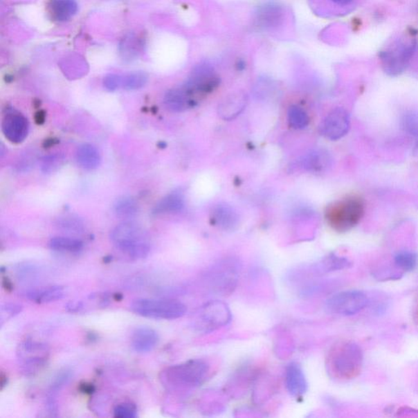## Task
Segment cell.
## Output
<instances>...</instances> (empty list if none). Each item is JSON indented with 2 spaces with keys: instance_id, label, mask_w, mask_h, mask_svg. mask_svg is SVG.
Instances as JSON below:
<instances>
[{
  "instance_id": "7a4b0ae2",
  "label": "cell",
  "mask_w": 418,
  "mask_h": 418,
  "mask_svg": "<svg viewBox=\"0 0 418 418\" xmlns=\"http://www.w3.org/2000/svg\"><path fill=\"white\" fill-rule=\"evenodd\" d=\"M210 371L209 363L201 358H194L163 370L160 379L167 389L185 392L201 386Z\"/></svg>"
},
{
  "instance_id": "8d00e7d4",
  "label": "cell",
  "mask_w": 418,
  "mask_h": 418,
  "mask_svg": "<svg viewBox=\"0 0 418 418\" xmlns=\"http://www.w3.org/2000/svg\"><path fill=\"white\" fill-rule=\"evenodd\" d=\"M331 1L338 4V6H348V4L352 3L354 0H331Z\"/></svg>"
},
{
  "instance_id": "d590c367",
  "label": "cell",
  "mask_w": 418,
  "mask_h": 418,
  "mask_svg": "<svg viewBox=\"0 0 418 418\" xmlns=\"http://www.w3.org/2000/svg\"><path fill=\"white\" fill-rule=\"evenodd\" d=\"M80 390L84 394H91L95 392V386L90 383H84L80 385Z\"/></svg>"
},
{
  "instance_id": "e0dca14e",
  "label": "cell",
  "mask_w": 418,
  "mask_h": 418,
  "mask_svg": "<svg viewBox=\"0 0 418 418\" xmlns=\"http://www.w3.org/2000/svg\"><path fill=\"white\" fill-rule=\"evenodd\" d=\"M247 103L246 95L239 93L229 95L218 104V116L226 121L233 120L244 111Z\"/></svg>"
},
{
  "instance_id": "3957f363",
  "label": "cell",
  "mask_w": 418,
  "mask_h": 418,
  "mask_svg": "<svg viewBox=\"0 0 418 418\" xmlns=\"http://www.w3.org/2000/svg\"><path fill=\"white\" fill-rule=\"evenodd\" d=\"M111 240L115 247L133 260H142L151 252L148 235L142 226L126 221L111 231Z\"/></svg>"
},
{
  "instance_id": "f35d334b",
  "label": "cell",
  "mask_w": 418,
  "mask_h": 418,
  "mask_svg": "<svg viewBox=\"0 0 418 418\" xmlns=\"http://www.w3.org/2000/svg\"><path fill=\"white\" fill-rule=\"evenodd\" d=\"M413 154H415L416 157H418V140L415 145V149H413Z\"/></svg>"
},
{
  "instance_id": "5bb4252c",
  "label": "cell",
  "mask_w": 418,
  "mask_h": 418,
  "mask_svg": "<svg viewBox=\"0 0 418 418\" xmlns=\"http://www.w3.org/2000/svg\"><path fill=\"white\" fill-rule=\"evenodd\" d=\"M331 165H333V158L325 149H312L298 161L299 169L314 174H321L328 171Z\"/></svg>"
},
{
  "instance_id": "ab89813d",
  "label": "cell",
  "mask_w": 418,
  "mask_h": 418,
  "mask_svg": "<svg viewBox=\"0 0 418 418\" xmlns=\"http://www.w3.org/2000/svg\"><path fill=\"white\" fill-rule=\"evenodd\" d=\"M417 315H418V311H417Z\"/></svg>"
},
{
  "instance_id": "f1b7e54d",
  "label": "cell",
  "mask_w": 418,
  "mask_h": 418,
  "mask_svg": "<svg viewBox=\"0 0 418 418\" xmlns=\"http://www.w3.org/2000/svg\"><path fill=\"white\" fill-rule=\"evenodd\" d=\"M73 376V372L71 370L65 369L57 372L55 378L52 381V384L50 385V397H53V394L58 392L59 390H62L69 383Z\"/></svg>"
},
{
  "instance_id": "5b68a950",
  "label": "cell",
  "mask_w": 418,
  "mask_h": 418,
  "mask_svg": "<svg viewBox=\"0 0 418 418\" xmlns=\"http://www.w3.org/2000/svg\"><path fill=\"white\" fill-rule=\"evenodd\" d=\"M131 311L145 318L154 320H176L185 315L184 303L172 299L139 298L131 302Z\"/></svg>"
},
{
  "instance_id": "9a60e30c",
  "label": "cell",
  "mask_w": 418,
  "mask_h": 418,
  "mask_svg": "<svg viewBox=\"0 0 418 418\" xmlns=\"http://www.w3.org/2000/svg\"><path fill=\"white\" fill-rule=\"evenodd\" d=\"M285 385L291 397L302 399L307 392L308 383L302 367L297 362L290 363L285 370Z\"/></svg>"
},
{
  "instance_id": "44dd1931",
  "label": "cell",
  "mask_w": 418,
  "mask_h": 418,
  "mask_svg": "<svg viewBox=\"0 0 418 418\" xmlns=\"http://www.w3.org/2000/svg\"><path fill=\"white\" fill-rule=\"evenodd\" d=\"M78 11V4L75 0H51L48 3V12L52 19L56 21L70 20Z\"/></svg>"
},
{
  "instance_id": "7c38bea8",
  "label": "cell",
  "mask_w": 418,
  "mask_h": 418,
  "mask_svg": "<svg viewBox=\"0 0 418 418\" xmlns=\"http://www.w3.org/2000/svg\"><path fill=\"white\" fill-rule=\"evenodd\" d=\"M201 98L183 84L179 88L172 89L165 94L163 102L170 111L183 112L197 106Z\"/></svg>"
},
{
  "instance_id": "9c48e42d",
  "label": "cell",
  "mask_w": 418,
  "mask_h": 418,
  "mask_svg": "<svg viewBox=\"0 0 418 418\" xmlns=\"http://www.w3.org/2000/svg\"><path fill=\"white\" fill-rule=\"evenodd\" d=\"M206 279L209 287L217 293H230L238 281V263L233 259H226L213 266Z\"/></svg>"
},
{
  "instance_id": "52a82bcc",
  "label": "cell",
  "mask_w": 418,
  "mask_h": 418,
  "mask_svg": "<svg viewBox=\"0 0 418 418\" xmlns=\"http://www.w3.org/2000/svg\"><path fill=\"white\" fill-rule=\"evenodd\" d=\"M233 320V313L224 302H208L199 309L193 320L194 328L203 334L219 329Z\"/></svg>"
},
{
  "instance_id": "6da1fadb",
  "label": "cell",
  "mask_w": 418,
  "mask_h": 418,
  "mask_svg": "<svg viewBox=\"0 0 418 418\" xmlns=\"http://www.w3.org/2000/svg\"><path fill=\"white\" fill-rule=\"evenodd\" d=\"M363 362V351L358 344L342 342L331 348L326 358V370L331 379L347 381L361 374Z\"/></svg>"
},
{
  "instance_id": "cb8c5ba5",
  "label": "cell",
  "mask_w": 418,
  "mask_h": 418,
  "mask_svg": "<svg viewBox=\"0 0 418 418\" xmlns=\"http://www.w3.org/2000/svg\"><path fill=\"white\" fill-rule=\"evenodd\" d=\"M48 247L59 253H77L84 248V244L78 239L54 237L49 240Z\"/></svg>"
},
{
  "instance_id": "4316f807",
  "label": "cell",
  "mask_w": 418,
  "mask_h": 418,
  "mask_svg": "<svg viewBox=\"0 0 418 418\" xmlns=\"http://www.w3.org/2000/svg\"><path fill=\"white\" fill-rule=\"evenodd\" d=\"M148 76L144 72L129 73L120 75V88L126 90H137L147 83Z\"/></svg>"
},
{
  "instance_id": "836d02e7",
  "label": "cell",
  "mask_w": 418,
  "mask_h": 418,
  "mask_svg": "<svg viewBox=\"0 0 418 418\" xmlns=\"http://www.w3.org/2000/svg\"><path fill=\"white\" fill-rule=\"evenodd\" d=\"M60 158L57 156H49L44 158L42 163V170L44 172H51L56 170L58 165H60Z\"/></svg>"
},
{
  "instance_id": "8fae6325",
  "label": "cell",
  "mask_w": 418,
  "mask_h": 418,
  "mask_svg": "<svg viewBox=\"0 0 418 418\" xmlns=\"http://www.w3.org/2000/svg\"><path fill=\"white\" fill-rule=\"evenodd\" d=\"M351 128V119L347 110L338 107L326 116L322 125V133L331 140L342 139Z\"/></svg>"
},
{
  "instance_id": "4dcf8cb0",
  "label": "cell",
  "mask_w": 418,
  "mask_h": 418,
  "mask_svg": "<svg viewBox=\"0 0 418 418\" xmlns=\"http://www.w3.org/2000/svg\"><path fill=\"white\" fill-rule=\"evenodd\" d=\"M22 311V306L17 303H6L1 307L0 311V321H1V326L3 325L4 322L12 319V318L20 314Z\"/></svg>"
},
{
  "instance_id": "30bf717a",
  "label": "cell",
  "mask_w": 418,
  "mask_h": 418,
  "mask_svg": "<svg viewBox=\"0 0 418 418\" xmlns=\"http://www.w3.org/2000/svg\"><path fill=\"white\" fill-rule=\"evenodd\" d=\"M185 84L203 99L219 86L220 77L210 64L201 63L194 68Z\"/></svg>"
},
{
  "instance_id": "ac0fdd59",
  "label": "cell",
  "mask_w": 418,
  "mask_h": 418,
  "mask_svg": "<svg viewBox=\"0 0 418 418\" xmlns=\"http://www.w3.org/2000/svg\"><path fill=\"white\" fill-rule=\"evenodd\" d=\"M158 340L160 337L156 330L148 327H140L131 334V345L136 352L143 354L156 348Z\"/></svg>"
},
{
  "instance_id": "1f68e13d",
  "label": "cell",
  "mask_w": 418,
  "mask_h": 418,
  "mask_svg": "<svg viewBox=\"0 0 418 418\" xmlns=\"http://www.w3.org/2000/svg\"><path fill=\"white\" fill-rule=\"evenodd\" d=\"M113 416L118 418L137 417V408L131 403H120L115 408V410H113Z\"/></svg>"
},
{
  "instance_id": "f546056e",
  "label": "cell",
  "mask_w": 418,
  "mask_h": 418,
  "mask_svg": "<svg viewBox=\"0 0 418 418\" xmlns=\"http://www.w3.org/2000/svg\"><path fill=\"white\" fill-rule=\"evenodd\" d=\"M401 122L404 131L418 138V111H412L404 113Z\"/></svg>"
},
{
  "instance_id": "484cf974",
  "label": "cell",
  "mask_w": 418,
  "mask_h": 418,
  "mask_svg": "<svg viewBox=\"0 0 418 418\" xmlns=\"http://www.w3.org/2000/svg\"><path fill=\"white\" fill-rule=\"evenodd\" d=\"M394 261L398 269L403 271H412L417 265L418 256L415 252L403 250L395 254Z\"/></svg>"
},
{
  "instance_id": "ba28073f",
  "label": "cell",
  "mask_w": 418,
  "mask_h": 418,
  "mask_svg": "<svg viewBox=\"0 0 418 418\" xmlns=\"http://www.w3.org/2000/svg\"><path fill=\"white\" fill-rule=\"evenodd\" d=\"M370 297L363 291H343L326 300L325 310L331 315L351 316L370 307Z\"/></svg>"
},
{
  "instance_id": "4fadbf2b",
  "label": "cell",
  "mask_w": 418,
  "mask_h": 418,
  "mask_svg": "<svg viewBox=\"0 0 418 418\" xmlns=\"http://www.w3.org/2000/svg\"><path fill=\"white\" fill-rule=\"evenodd\" d=\"M2 130L6 138L13 143H21L29 133V122L26 118L17 111H10L3 117Z\"/></svg>"
},
{
  "instance_id": "277c9868",
  "label": "cell",
  "mask_w": 418,
  "mask_h": 418,
  "mask_svg": "<svg viewBox=\"0 0 418 418\" xmlns=\"http://www.w3.org/2000/svg\"><path fill=\"white\" fill-rule=\"evenodd\" d=\"M365 212V203L358 197H349L336 201L326 211L328 224L338 233H347L356 227Z\"/></svg>"
},
{
  "instance_id": "7402d4cb",
  "label": "cell",
  "mask_w": 418,
  "mask_h": 418,
  "mask_svg": "<svg viewBox=\"0 0 418 418\" xmlns=\"http://www.w3.org/2000/svg\"><path fill=\"white\" fill-rule=\"evenodd\" d=\"M185 206L183 194L179 192H172L162 199L153 208V215H161L167 213L179 212Z\"/></svg>"
},
{
  "instance_id": "ffe728a7",
  "label": "cell",
  "mask_w": 418,
  "mask_h": 418,
  "mask_svg": "<svg viewBox=\"0 0 418 418\" xmlns=\"http://www.w3.org/2000/svg\"><path fill=\"white\" fill-rule=\"evenodd\" d=\"M24 295L26 298L36 303H49L64 298L65 289L62 286H49V287L26 290Z\"/></svg>"
},
{
  "instance_id": "d6986e66",
  "label": "cell",
  "mask_w": 418,
  "mask_h": 418,
  "mask_svg": "<svg viewBox=\"0 0 418 418\" xmlns=\"http://www.w3.org/2000/svg\"><path fill=\"white\" fill-rule=\"evenodd\" d=\"M352 266L348 258L331 253L314 264L311 271L316 275H325L338 271L347 269Z\"/></svg>"
},
{
  "instance_id": "d6a6232c",
  "label": "cell",
  "mask_w": 418,
  "mask_h": 418,
  "mask_svg": "<svg viewBox=\"0 0 418 418\" xmlns=\"http://www.w3.org/2000/svg\"><path fill=\"white\" fill-rule=\"evenodd\" d=\"M103 84L107 90L116 91L120 89V75L110 74L104 77Z\"/></svg>"
},
{
  "instance_id": "8992f818",
  "label": "cell",
  "mask_w": 418,
  "mask_h": 418,
  "mask_svg": "<svg viewBox=\"0 0 418 418\" xmlns=\"http://www.w3.org/2000/svg\"><path fill=\"white\" fill-rule=\"evenodd\" d=\"M47 344L26 339L18 345L17 357L20 371L26 376H34L46 367L49 358Z\"/></svg>"
},
{
  "instance_id": "603a6c76",
  "label": "cell",
  "mask_w": 418,
  "mask_h": 418,
  "mask_svg": "<svg viewBox=\"0 0 418 418\" xmlns=\"http://www.w3.org/2000/svg\"><path fill=\"white\" fill-rule=\"evenodd\" d=\"M76 161L84 169L93 170L97 169L101 163V156L94 145L86 143L77 149Z\"/></svg>"
},
{
  "instance_id": "74e56055",
  "label": "cell",
  "mask_w": 418,
  "mask_h": 418,
  "mask_svg": "<svg viewBox=\"0 0 418 418\" xmlns=\"http://www.w3.org/2000/svg\"><path fill=\"white\" fill-rule=\"evenodd\" d=\"M3 287L6 288L8 290H11L12 289V284L11 282L9 281L7 278H3Z\"/></svg>"
},
{
  "instance_id": "d4e9b609",
  "label": "cell",
  "mask_w": 418,
  "mask_h": 418,
  "mask_svg": "<svg viewBox=\"0 0 418 418\" xmlns=\"http://www.w3.org/2000/svg\"><path fill=\"white\" fill-rule=\"evenodd\" d=\"M113 209L118 217L122 219H130L137 215L138 206L134 199L124 197L117 199Z\"/></svg>"
},
{
  "instance_id": "83f0119b",
  "label": "cell",
  "mask_w": 418,
  "mask_h": 418,
  "mask_svg": "<svg viewBox=\"0 0 418 418\" xmlns=\"http://www.w3.org/2000/svg\"><path fill=\"white\" fill-rule=\"evenodd\" d=\"M289 125L295 129H303L309 125V116L305 111L298 106L290 107L288 112Z\"/></svg>"
},
{
  "instance_id": "e575fe53",
  "label": "cell",
  "mask_w": 418,
  "mask_h": 418,
  "mask_svg": "<svg viewBox=\"0 0 418 418\" xmlns=\"http://www.w3.org/2000/svg\"><path fill=\"white\" fill-rule=\"evenodd\" d=\"M84 308V303L80 301H71L66 306V311L71 313L80 312Z\"/></svg>"
},
{
  "instance_id": "2e32d148",
  "label": "cell",
  "mask_w": 418,
  "mask_h": 418,
  "mask_svg": "<svg viewBox=\"0 0 418 418\" xmlns=\"http://www.w3.org/2000/svg\"><path fill=\"white\" fill-rule=\"evenodd\" d=\"M211 221L221 230L233 231L239 225V215L233 207L226 203H218L211 212Z\"/></svg>"
}]
</instances>
